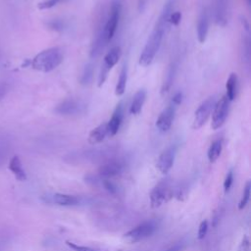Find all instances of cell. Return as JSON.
I'll return each mask as SVG.
<instances>
[{
    "mask_svg": "<svg viewBox=\"0 0 251 251\" xmlns=\"http://www.w3.org/2000/svg\"><path fill=\"white\" fill-rule=\"evenodd\" d=\"M168 22V16L162 14L156 27L154 28L152 34L150 35L142 53L139 57V64L143 67H148L154 60L163 39V35L165 31V26Z\"/></svg>",
    "mask_w": 251,
    "mask_h": 251,
    "instance_id": "cell-1",
    "label": "cell"
},
{
    "mask_svg": "<svg viewBox=\"0 0 251 251\" xmlns=\"http://www.w3.org/2000/svg\"><path fill=\"white\" fill-rule=\"evenodd\" d=\"M63 61V52L59 47H51L39 53L32 61L33 69L41 72L49 73L55 70Z\"/></svg>",
    "mask_w": 251,
    "mask_h": 251,
    "instance_id": "cell-2",
    "label": "cell"
},
{
    "mask_svg": "<svg viewBox=\"0 0 251 251\" xmlns=\"http://www.w3.org/2000/svg\"><path fill=\"white\" fill-rule=\"evenodd\" d=\"M157 229V225L154 221H147L139 224L135 228L130 230L123 236L124 240L129 243H136L142 241L152 235Z\"/></svg>",
    "mask_w": 251,
    "mask_h": 251,
    "instance_id": "cell-3",
    "label": "cell"
},
{
    "mask_svg": "<svg viewBox=\"0 0 251 251\" xmlns=\"http://www.w3.org/2000/svg\"><path fill=\"white\" fill-rule=\"evenodd\" d=\"M122 56V50H121V47L119 46H115L113 47L104 57V63L102 65V68H101V71H100V74L98 76V87L101 88L104 82L108 77V74L109 72L111 71V69L119 62L120 58Z\"/></svg>",
    "mask_w": 251,
    "mask_h": 251,
    "instance_id": "cell-4",
    "label": "cell"
},
{
    "mask_svg": "<svg viewBox=\"0 0 251 251\" xmlns=\"http://www.w3.org/2000/svg\"><path fill=\"white\" fill-rule=\"evenodd\" d=\"M173 197L170 186L166 183L158 184L150 193V204L152 208H159Z\"/></svg>",
    "mask_w": 251,
    "mask_h": 251,
    "instance_id": "cell-5",
    "label": "cell"
},
{
    "mask_svg": "<svg viewBox=\"0 0 251 251\" xmlns=\"http://www.w3.org/2000/svg\"><path fill=\"white\" fill-rule=\"evenodd\" d=\"M229 105L230 101L226 96L222 97L219 99V101L215 104L211 125L213 130H218L225 124L229 113Z\"/></svg>",
    "mask_w": 251,
    "mask_h": 251,
    "instance_id": "cell-6",
    "label": "cell"
},
{
    "mask_svg": "<svg viewBox=\"0 0 251 251\" xmlns=\"http://www.w3.org/2000/svg\"><path fill=\"white\" fill-rule=\"evenodd\" d=\"M215 104L216 103H215L214 97H209L198 107V109L195 111L194 120H193V128L194 130H199L205 125V123L207 122L208 118L210 117L214 109Z\"/></svg>",
    "mask_w": 251,
    "mask_h": 251,
    "instance_id": "cell-7",
    "label": "cell"
},
{
    "mask_svg": "<svg viewBox=\"0 0 251 251\" xmlns=\"http://www.w3.org/2000/svg\"><path fill=\"white\" fill-rule=\"evenodd\" d=\"M175 155H176V147L174 146L167 148L165 151H163L160 154L156 163V167L160 173L166 175L170 172L174 165Z\"/></svg>",
    "mask_w": 251,
    "mask_h": 251,
    "instance_id": "cell-8",
    "label": "cell"
},
{
    "mask_svg": "<svg viewBox=\"0 0 251 251\" xmlns=\"http://www.w3.org/2000/svg\"><path fill=\"white\" fill-rule=\"evenodd\" d=\"M120 13H121V4L116 1L112 4L110 17L108 18L107 23L104 27V33H105L108 42L113 39V37L116 33V30H117V27L119 24Z\"/></svg>",
    "mask_w": 251,
    "mask_h": 251,
    "instance_id": "cell-9",
    "label": "cell"
},
{
    "mask_svg": "<svg viewBox=\"0 0 251 251\" xmlns=\"http://www.w3.org/2000/svg\"><path fill=\"white\" fill-rule=\"evenodd\" d=\"M175 113L176 106L173 104L169 105L161 112L156 121V127L161 133H167L171 129L175 118Z\"/></svg>",
    "mask_w": 251,
    "mask_h": 251,
    "instance_id": "cell-10",
    "label": "cell"
},
{
    "mask_svg": "<svg viewBox=\"0 0 251 251\" xmlns=\"http://www.w3.org/2000/svg\"><path fill=\"white\" fill-rule=\"evenodd\" d=\"M85 109V104L79 100L76 99H67L59 104L55 111L61 115H77L81 113Z\"/></svg>",
    "mask_w": 251,
    "mask_h": 251,
    "instance_id": "cell-11",
    "label": "cell"
},
{
    "mask_svg": "<svg viewBox=\"0 0 251 251\" xmlns=\"http://www.w3.org/2000/svg\"><path fill=\"white\" fill-rule=\"evenodd\" d=\"M123 165L122 163L118 162V161H110L108 163L103 164L99 170H98V174L101 178L103 179H111V178H115L119 175L122 174L123 172Z\"/></svg>",
    "mask_w": 251,
    "mask_h": 251,
    "instance_id": "cell-12",
    "label": "cell"
},
{
    "mask_svg": "<svg viewBox=\"0 0 251 251\" xmlns=\"http://www.w3.org/2000/svg\"><path fill=\"white\" fill-rule=\"evenodd\" d=\"M123 108H124L123 103L120 102L117 105L110 121L107 123V129H108V135L109 136H114L115 135H117V133L119 132V130L121 128L123 118H124Z\"/></svg>",
    "mask_w": 251,
    "mask_h": 251,
    "instance_id": "cell-13",
    "label": "cell"
},
{
    "mask_svg": "<svg viewBox=\"0 0 251 251\" xmlns=\"http://www.w3.org/2000/svg\"><path fill=\"white\" fill-rule=\"evenodd\" d=\"M208 30H209L208 16L206 11L203 10L198 18V23H197V39L200 43L205 42L208 35Z\"/></svg>",
    "mask_w": 251,
    "mask_h": 251,
    "instance_id": "cell-14",
    "label": "cell"
},
{
    "mask_svg": "<svg viewBox=\"0 0 251 251\" xmlns=\"http://www.w3.org/2000/svg\"><path fill=\"white\" fill-rule=\"evenodd\" d=\"M108 135V129H107V123H103L94 129L89 135V142L91 144H97L102 142L106 136Z\"/></svg>",
    "mask_w": 251,
    "mask_h": 251,
    "instance_id": "cell-15",
    "label": "cell"
},
{
    "mask_svg": "<svg viewBox=\"0 0 251 251\" xmlns=\"http://www.w3.org/2000/svg\"><path fill=\"white\" fill-rule=\"evenodd\" d=\"M9 169L18 181L25 182L27 180V174L23 168L21 159L18 156H14L11 158L9 163Z\"/></svg>",
    "mask_w": 251,
    "mask_h": 251,
    "instance_id": "cell-16",
    "label": "cell"
},
{
    "mask_svg": "<svg viewBox=\"0 0 251 251\" xmlns=\"http://www.w3.org/2000/svg\"><path fill=\"white\" fill-rule=\"evenodd\" d=\"M145 99H146V92L144 90H139L134 97V99L130 107V113L133 115H138L142 110Z\"/></svg>",
    "mask_w": 251,
    "mask_h": 251,
    "instance_id": "cell-17",
    "label": "cell"
},
{
    "mask_svg": "<svg viewBox=\"0 0 251 251\" xmlns=\"http://www.w3.org/2000/svg\"><path fill=\"white\" fill-rule=\"evenodd\" d=\"M53 201L55 204L65 207L75 206L79 203V199L77 196L65 193H55L53 195Z\"/></svg>",
    "mask_w": 251,
    "mask_h": 251,
    "instance_id": "cell-18",
    "label": "cell"
},
{
    "mask_svg": "<svg viewBox=\"0 0 251 251\" xmlns=\"http://www.w3.org/2000/svg\"><path fill=\"white\" fill-rule=\"evenodd\" d=\"M107 39L104 33V29L103 31L100 32V34L97 36L96 41L93 44L92 50H91V57L92 58H97V56H99L101 54V52L103 51L105 45L107 44Z\"/></svg>",
    "mask_w": 251,
    "mask_h": 251,
    "instance_id": "cell-19",
    "label": "cell"
},
{
    "mask_svg": "<svg viewBox=\"0 0 251 251\" xmlns=\"http://www.w3.org/2000/svg\"><path fill=\"white\" fill-rule=\"evenodd\" d=\"M226 89H227V98L229 101L234 100L236 97V91H237V76L234 73H232L227 80L226 83Z\"/></svg>",
    "mask_w": 251,
    "mask_h": 251,
    "instance_id": "cell-20",
    "label": "cell"
},
{
    "mask_svg": "<svg viewBox=\"0 0 251 251\" xmlns=\"http://www.w3.org/2000/svg\"><path fill=\"white\" fill-rule=\"evenodd\" d=\"M222 148H223V144L220 139H217L212 142V144L210 145V147L208 149V153H207L210 163H215L219 159V157L222 153Z\"/></svg>",
    "mask_w": 251,
    "mask_h": 251,
    "instance_id": "cell-21",
    "label": "cell"
},
{
    "mask_svg": "<svg viewBox=\"0 0 251 251\" xmlns=\"http://www.w3.org/2000/svg\"><path fill=\"white\" fill-rule=\"evenodd\" d=\"M127 80H128V68L127 66H124L120 73V77L116 86V90H115L116 96L121 97L125 94L126 87H127Z\"/></svg>",
    "mask_w": 251,
    "mask_h": 251,
    "instance_id": "cell-22",
    "label": "cell"
},
{
    "mask_svg": "<svg viewBox=\"0 0 251 251\" xmlns=\"http://www.w3.org/2000/svg\"><path fill=\"white\" fill-rule=\"evenodd\" d=\"M175 70H176V67L175 65L171 66V68L169 69L168 71V74H167L166 76V79L164 80L163 82V87H162V95L168 93L171 89V86H172V82H173V78H174V74H175Z\"/></svg>",
    "mask_w": 251,
    "mask_h": 251,
    "instance_id": "cell-23",
    "label": "cell"
},
{
    "mask_svg": "<svg viewBox=\"0 0 251 251\" xmlns=\"http://www.w3.org/2000/svg\"><path fill=\"white\" fill-rule=\"evenodd\" d=\"M250 195H251V183H250V181H248L246 183V185H245V188H244L241 199H240V201H239V203L237 205L238 210H243L247 206V204H248V202L250 200Z\"/></svg>",
    "mask_w": 251,
    "mask_h": 251,
    "instance_id": "cell-24",
    "label": "cell"
},
{
    "mask_svg": "<svg viewBox=\"0 0 251 251\" xmlns=\"http://www.w3.org/2000/svg\"><path fill=\"white\" fill-rule=\"evenodd\" d=\"M93 75H94V69L91 65H88L86 67L85 72H83L81 79H80L82 85H87V83H89L93 78Z\"/></svg>",
    "mask_w": 251,
    "mask_h": 251,
    "instance_id": "cell-25",
    "label": "cell"
},
{
    "mask_svg": "<svg viewBox=\"0 0 251 251\" xmlns=\"http://www.w3.org/2000/svg\"><path fill=\"white\" fill-rule=\"evenodd\" d=\"M65 0H45V1H42L40 3H39V9L40 10H46V9H50L54 6H56L57 4H59L60 2H63Z\"/></svg>",
    "mask_w": 251,
    "mask_h": 251,
    "instance_id": "cell-26",
    "label": "cell"
},
{
    "mask_svg": "<svg viewBox=\"0 0 251 251\" xmlns=\"http://www.w3.org/2000/svg\"><path fill=\"white\" fill-rule=\"evenodd\" d=\"M66 244L71 248L73 249L74 251H97L91 247H88V246H85V245H78L75 242H72V241H69L67 240L66 241Z\"/></svg>",
    "mask_w": 251,
    "mask_h": 251,
    "instance_id": "cell-27",
    "label": "cell"
},
{
    "mask_svg": "<svg viewBox=\"0 0 251 251\" xmlns=\"http://www.w3.org/2000/svg\"><path fill=\"white\" fill-rule=\"evenodd\" d=\"M208 229H209V225H208V221L204 220L201 222V224L199 225V229H198V239H203L207 232H208Z\"/></svg>",
    "mask_w": 251,
    "mask_h": 251,
    "instance_id": "cell-28",
    "label": "cell"
},
{
    "mask_svg": "<svg viewBox=\"0 0 251 251\" xmlns=\"http://www.w3.org/2000/svg\"><path fill=\"white\" fill-rule=\"evenodd\" d=\"M233 183V173H232V170L229 171V173L227 174L226 176V179H225V182H224V190H225V193H228L230 191V189L232 188V185Z\"/></svg>",
    "mask_w": 251,
    "mask_h": 251,
    "instance_id": "cell-29",
    "label": "cell"
},
{
    "mask_svg": "<svg viewBox=\"0 0 251 251\" xmlns=\"http://www.w3.org/2000/svg\"><path fill=\"white\" fill-rule=\"evenodd\" d=\"M181 20H182V13L177 11V12L170 14L168 22H170L174 26H178L181 23Z\"/></svg>",
    "mask_w": 251,
    "mask_h": 251,
    "instance_id": "cell-30",
    "label": "cell"
},
{
    "mask_svg": "<svg viewBox=\"0 0 251 251\" xmlns=\"http://www.w3.org/2000/svg\"><path fill=\"white\" fill-rule=\"evenodd\" d=\"M237 251H250V241L247 235L242 237V240L237 248Z\"/></svg>",
    "mask_w": 251,
    "mask_h": 251,
    "instance_id": "cell-31",
    "label": "cell"
},
{
    "mask_svg": "<svg viewBox=\"0 0 251 251\" xmlns=\"http://www.w3.org/2000/svg\"><path fill=\"white\" fill-rule=\"evenodd\" d=\"M7 92H8L7 83H5V82L0 83V101L3 99V97L6 96Z\"/></svg>",
    "mask_w": 251,
    "mask_h": 251,
    "instance_id": "cell-32",
    "label": "cell"
},
{
    "mask_svg": "<svg viewBox=\"0 0 251 251\" xmlns=\"http://www.w3.org/2000/svg\"><path fill=\"white\" fill-rule=\"evenodd\" d=\"M182 101H183V94L181 92H179L174 96V97L172 99V104L177 106V105H180L182 103Z\"/></svg>",
    "mask_w": 251,
    "mask_h": 251,
    "instance_id": "cell-33",
    "label": "cell"
},
{
    "mask_svg": "<svg viewBox=\"0 0 251 251\" xmlns=\"http://www.w3.org/2000/svg\"><path fill=\"white\" fill-rule=\"evenodd\" d=\"M6 156V147L5 145H0V165L2 164V162L4 161Z\"/></svg>",
    "mask_w": 251,
    "mask_h": 251,
    "instance_id": "cell-34",
    "label": "cell"
},
{
    "mask_svg": "<svg viewBox=\"0 0 251 251\" xmlns=\"http://www.w3.org/2000/svg\"><path fill=\"white\" fill-rule=\"evenodd\" d=\"M104 185H105V188L107 189V191L110 192L111 193H114L116 192V187L110 181H105Z\"/></svg>",
    "mask_w": 251,
    "mask_h": 251,
    "instance_id": "cell-35",
    "label": "cell"
},
{
    "mask_svg": "<svg viewBox=\"0 0 251 251\" xmlns=\"http://www.w3.org/2000/svg\"><path fill=\"white\" fill-rule=\"evenodd\" d=\"M183 249V244L182 243H177L170 247L169 249H167L166 251H181Z\"/></svg>",
    "mask_w": 251,
    "mask_h": 251,
    "instance_id": "cell-36",
    "label": "cell"
},
{
    "mask_svg": "<svg viewBox=\"0 0 251 251\" xmlns=\"http://www.w3.org/2000/svg\"><path fill=\"white\" fill-rule=\"evenodd\" d=\"M246 2H247V4H250V2H251V0H246Z\"/></svg>",
    "mask_w": 251,
    "mask_h": 251,
    "instance_id": "cell-37",
    "label": "cell"
}]
</instances>
